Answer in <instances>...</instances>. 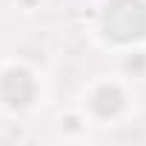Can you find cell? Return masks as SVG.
<instances>
[{
    "mask_svg": "<svg viewBox=\"0 0 146 146\" xmlns=\"http://www.w3.org/2000/svg\"><path fill=\"white\" fill-rule=\"evenodd\" d=\"M95 32L115 52L146 46V0H100Z\"/></svg>",
    "mask_w": 146,
    "mask_h": 146,
    "instance_id": "7a4b0ae2",
    "label": "cell"
},
{
    "mask_svg": "<svg viewBox=\"0 0 146 146\" xmlns=\"http://www.w3.org/2000/svg\"><path fill=\"white\" fill-rule=\"evenodd\" d=\"M78 112L89 126H120L135 112V92L132 80L123 75H103L86 83L80 92Z\"/></svg>",
    "mask_w": 146,
    "mask_h": 146,
    "instance_id": "6da1fadb",
    "label": "cell"
},
{
    "mask_svg": "<svg viewBox=\"0 0 146 146\" xmlns=\"http://www.w3.org/2000/svg\"><path fill=\"white\" fill-rule=\"evenodd\" d=\"M40 98V78L23 60H3L0 63V109L12 115L26 112Z\"/></svg>",
    "mask_w": 146,
    "mask_h": 146,
    "instance_id": "3957f363",
    "label": "cell"
}]
</instances>
